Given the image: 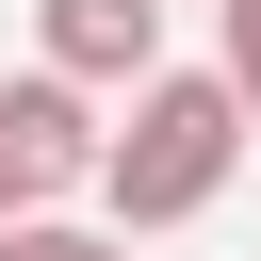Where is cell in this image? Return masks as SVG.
I'll return each mask as SVG.
<instances>
[{
  "mask_svg": "<svg viewBox=\"0 0 261 261\" xmlns=\"http://www.w3.org/2000/svg\"><path fill=\"white\" fill-rule=\"evenodd\" d=\"M98 98L82 82H49V65H16L0 82V228H49L65 196H98Z\"/></svg>",
  "mask_w": 261,
  "mask_h": 261,
  "instance_id": "2",
  "label": "cell"
},
{
  "mask_svg": "<svg viewBox=\"0 0 261 261\" xmlns=\"http://www.w3.org/2000/svg\"><path fill=\"white\" fill-rule=\"evenodd\" d=\"M163 16H179V0H163Z\"/></svg>",
  "mask_w": 261,
  "mask_h": 261,
  "instance_id": "6",
  "label": "cell"
},
{
  "mask_svg": "<svg viewBox=\"0 0 261 261\" xmlns=\"http://www.w3.org/2000/svg\"><path fill=\"white\" fill-rule=\"evenodd\" d=\"M245 163V98L228 65H163L147 98H114V147H98V212L114 228H196Z\"/></svg>",
  "mask_w": 261,
  "mask_h": 261,
  "instance_id": "1",
  "label": "cell"
},
{
  "mask_svg": "<svg viewBox=\"0 0 261 261\" xmlns=\"http://www.w3.org/2000/svg\"><path fill=\"white\" fill-rule=\"evenodd\" d=\"M0 261H130V228H82V212H49V228H0Z\"/></svg>",
  "mask_w": 261,
  "mask_h": 261,
  "instance_id": "5",
  "label": "cell"
},
{
  "mask_svg": "<svg viewBox=\"0 0 261 261\" xmlns=\"http://www.w3.org/2000/svg\"><path fill=\"white\" fill-rule=\"evenodd\" d=\"M33 65L82 98H147L163 82V0H33Z\"/></svg>",
  "mask_w": 261,
  "mask_h": 261,
  "instance_id": "3",
  "label": "cell"
},
{
  "mask_svg": "<svg viewBox=\"0 0 261 261\" xmlns=\"http://www.w3.org/2000/svg\"><path fill=\"white\" fill-rule=\"evenodd\" d=\"M212 65H228V98H245V130H261V0H212Z\"/></svg>",
  "mask_w": 261,
  "mask_h": 261,
  "instance_id": "4",
  "label": "cell"
}]
</instances>
